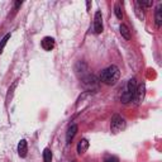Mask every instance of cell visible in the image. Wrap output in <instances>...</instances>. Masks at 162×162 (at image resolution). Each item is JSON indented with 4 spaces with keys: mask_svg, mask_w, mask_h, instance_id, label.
I'll use <instances>...</instances> for the list:
<instances>
[{
    "mask_svg": "<svg viewBox=\"0 0 162 162\" xmlns=\"http://www.w3.org/2000/svg\"><path fill=\"white\" fill-rule=\"evenodd\" d=\"M119 77H120V71L115 65H112V66L107 67L100 74V81L104 82L105 85H115Z\"/></svg>",
    "mask_w": 162,
    "mask_h": 162,
    "instance_id": "cell-1",
    "label": "cell"
},
{
    "mask_svg": "<svg viewBox=\"0 0 162 162\" xmlns=\"http://www.w3.org/2000/svg\"><path fill=\"white\" fill-rule=\"evenodd\" d=\"M137 81L136 79H131L127 84V87L124 90V92L120 96V102L123 104H128L129 102H132L133 98H134V94H136V90H137Z\"/></svg>",
    "mask_w": 162,
    "mask_h": 162,
    "instance_id": "cell-2",
    "label": "cell"
},
{
    "mask_svg": "<svg viewBox=\"0 0 162 162\" xmlns=\"http://www.w3.org/2000/svg\"><path fill=\"white\" fill-rule=\"evenodd\" d=\"M124 128H125V120H124V118H122L118 114H114L113 118H112V122H110V131L114 134H117V133L122 132Z\"/></svg>",
    "mask_w": 162,
    "mask_h": 162,
    "instance_id": "cell-3",
    "label": "cell"
},
{
    "mask_svg": "<svg viewBox=\"0 0 162 162\" xmlns=\"http://www.w3.org/2000/svg\"><path fill=\"white\" fill-rule=\"evenodd\" d=\"M94 32L96 34H100L103 32V17L102 12H96L94 15Z\"/></svg>",
    "mask_w": 162,
    "mask_h": 162,
    "instance_id": "cell-4",
    "label": "cell"
},
{
    "mask_svg": "<svg viewBox=\"0 0 162 162\" xmlns=\"http://www.w3.org/2000/svg\"><path fill=\"white\" fill-rule=\"evenodd\" d=\"M144 94H146V86H144V84L138 85L137 86V90H136V94H134V98H133V100H134V103L137 105L141 104L142 100L144 99Z\"/></svg>",
    "mask_w": 162,
    "mask_h": 162,
    "instance_id": "cell-5",
    "label": "cell"
},
{
    "mask_svg": "<svg viewBox=\"0 0 162 162\" xmlns=\"http://www.w3.org/2000/svg\"><path fill=\"white\" fill-rule=\"evenodd\" d=\"M77 125L76 124H71L70 127H69V129H67V133H66V142H67V144H70L71 143V141L74 139V137L76 136V133H77Z\"/></svg>",
    "mask_w": 162,
    "mask_h": 162,
    "instance_id": "cell-6",
    "label": "cell"
},
{
    "mask_svg": "<svg viewBox=\"0 0 162 162\" xmlns=\"http://www.w3.org/2000/svg\"><path fill=\"white\" fill-rule=\"evenodd\" d=\"M41 46L44 51H52L55 47V39L52 37H44L41 42Z\"/></svg>",
    "mask_w": 162,
    "mask_h": 162,
    "instance_id": "cell-7",
    "label": "cell"
},
{
    "mask_svg": "<svg viewBox=\"0 0 162 162\" xmlns=\"http://www.w3.org/2000/svg\"><path fill=\"white\" fill-rule=\"evenodd\" d=\"M87 148H89V141L87 139H85V138H82V139H80V142L77 143V153L79 154H84L86 151H87Z\"/></svg>",
    "mask_w": 162,
    "mask_h": 162,
    "instance_id": "cell-8",
    "label": "cell"
},
{
    "mask_svg": "<svg viewBox=\"0 0 162 162\" xmlns=\"http://www.w3.org/2000/svg\"><path fill=\"white\" fill-rule=\"evenodd\" d=\"M27 152H28V143H27L25 139H22L18 144V153H19L20 157H25Z\"/></svg>",
    "mask_w": 162,
    "mask_h": 162,
    "instance_id": "cell-9",
    "label": "cell"
},
{
    "mask_svg": "<svg viewBox=\"0 0 162 162\" xmlns=\"http://www.w3.org/2000/svg\"><path fill=\"white\" fill-rule=\"evenodd\" d=\"M154 22H156V25H157L158 28L162 25V5H161V4L156 8V12H154Z\"/></svg>",
    "mask_w": 162,
    "mask_h": 162,
    "instance_id": "cell-10",
    "label": "cell"
},
{
    "mask_svg": "<svg viewBox=\"0 0 162 162\" xmlns=\"http://www.w3.org/2000/svg\"><path fill=\"white\" fill-rule=\"evenodd\" d=\"M119 30H120V34H122V37L124 39H127V41L131 39V30H129V28L125 24H120Z\"/></svg>",
    "mask_w": 162,
    "mask_h": 162,
    "instance_id": "cell-11",
    "label": "cell"
},
{
    "mask_svg": "<svg viewBox=\"0 0 162 162\" xmlns=\"http://www.w3.org/2000/svg\"><path fill=\"white\" fill-rule=\"evenodd\" d=\"M134 13H136V15L142 20V19H144V13H143V8L139 5V3L138 2H136V10H134Z\"/></svg>",
    "mask_w": 162,
    "mask_h": 162,
    "instance_id": "cell-12",
    "label": "cell"
},
{
    "mask_svg": "<svg viewBox=\"0 0 162 162\" xmlns=\"http://www.w3.org/2000/svg\"><path fill=\"white\" fill-rule=\"evenodd\" d=\"M17 84H18V80H15V81L12 84V86L9 87V90H8V94H7V103H9V100L12 99L13 92H14V89L17 87Z\"/></svg>",
    "mask_w": 162,
    "mask_h": 162,
    "instance_id": "cell-13",
    "label": "cell"
},
{
    "mask_svg": "<svg viewBox=\"0 0 162 162\" xmlns=\"http://www.w3.org/2000/svg\"><path fill=\"white\" fill-rule=\"evenodd\" d=\"M43 161L44 162H52V152L50 148H44L43 151Z\"/></svg>",
    "mask_w": 162,
    "mask_h": 162,
    "instance_id": "cell-14",
    "label": "cell"
},
{
    "mask_svg": "<svg viewBox=\"0 0 162 162\" xmlns=\"http://www.w3.org/2000/svg\"><path fill=\"white\" fill-rule=\"evenodd\" d=\"M10 37H12V34L8 33V34H5L4 38L2 39V42H0V53H3V50H4V47L7 46V43H8V41L10 39Z\"/></svg>",
    "mask_w": 162,
    "mask_h": 162,
    "instance_id": "cell-15",
    "label": "cell"
},
{
    "mask_svg": "<svg viewBox=\"0 0 162 162\" xmlns=\"http://www.w3.org/2000/svg\"><path fill=\"white\" fill-rule=\"evenodd\" d=\"M114 13H115V17L118 18V19H123V12H122V8H120V5L119 4H115V7H114Z\"/></svg>",
    "mask_w": 162,
    "mask_h": 162,
    "instance_id": "cell-16",
    "label": "cell"
},
{
    "mask_svg": "<svg viewBox=\"0 0 162 162\" xmlns=\"http://www.w3.org/2000/svg\"><path fill=\"white\" fill-rule=\"evenodd\" d=\"M104 162H119V159H118V157H115V156L108 154V156L104 157Z\"/></svg>",
    "mask_w": 162,
    "mask_h": 162,
    "instance_id": "cell-17",
    "label": "cell"
},
{
    "mask_svg": "<svg viewBox=\"0 0 162 162\" xmlns=\"http://www.w3.org/2000/svg\"><path fill=\"white\" fill-rule=\"evenodd\" d=\"M139 5L143 8V7H152L153 5V2H138Z\"/></svg>",
    "mask_w": 162,
    "mask_h": 162,
    "instance_id": "cell-18",
    "label": "cell"
},
{
    "mask_svg": "<svg viewBox=\"0 0 162 162\" xmlns=\"http://www.w3.org/2000/svg\"><path fill=\"white\" fill-rule=\"evenodd\" d=\"M20 5H22V3H20V2H17V3H15V4H14V7H15V8H14V9H18V8H19V7H20Z\"/></svg>",
    "mask_w": 162,
    "mask_h": 162,
    "instance_id": "cell-19",
    "label": "cell"
},
{
    "mask_svg": "<svg viewBox=\"0 0 162 162\" xmlns=\"http://www.w3.org/2000/svg\"><path fill=\"white\" fill-rule=\"evenodd\" d=\"M90 5H91V3H90V2H87V10L90 9Z\"/></svg>",
    "mask_w": 162,
    "mask_h": 162,
    "instance_id": "cell-20",
    "label": "cell"
},
{
    "mask_svg": "<svg viewBox=\"0 0 162 162\" xmlns=\"http://www.w3.org/2000/svg\"><path fill=\"white\" fill-rule=\"evenodd\" d=\"M72 162H75V161H72Z\"/></svg>",
    "mask_w": 162,
    "mask_h": 162,
    "instance_id": "cell-21",
    "label": "cell"
}]
</instances>
